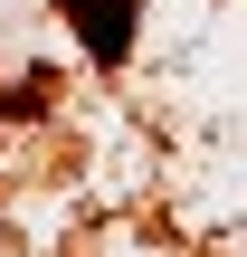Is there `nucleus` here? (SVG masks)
<instances>
[{
  "label": "nucleus",
  "instance_id": "1",
  "mask_svg": "<svg viewBox=\"0 0 247 257\" xmlns=\"http://www.w3.org/2000/svg\"><path fill=\"white\" fill-rule=\"evenodd\" d=\"M57 19L86 38L95 67H124L133 57V29H143V0H57Z\"/></svg>",
  "mask_w": 247,
  "mask_h": 257
}]
</instances>
